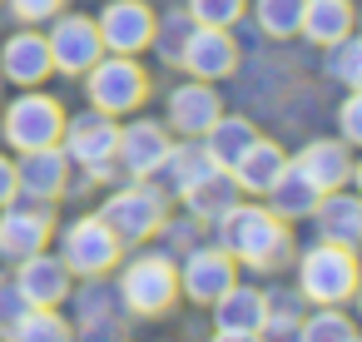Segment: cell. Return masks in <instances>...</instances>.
Masks as SVG:
<instances>
[{"label": "cell", "instance_id": "cell-11", "mask_svg": "<svg viewBox=\"0 0 362 342\" xmlns=\"http://www.w3.org/2000/svg\"><path fill=\"white\" fill-rule=\"evenodd\" d=\"M95 25H100V40L110 55H139V50H149V40L159 30V20L144 0H115V6H105V16Z\"/></svg>", "mask_w": 362, "mask_h": 342}, {"label": "cell", "instance_id": "cell-13", "mask_svg": "<svg viewBox=\"0 0 362 342\" xmlns=\"http://www.w3.org/2000/svg\"><path fill=\"white\" fill-rule=\"evenodd\" d=\"M55 233V213L50 204H30V208H0V258H30L45 248V238Z\"/></svg>", "mask_w": 362, "mask_h": 342}, {"label": "cell", "instance_id": "cell-16", "mask_svg": "<svg viewBox=\"0 0 362 342\" xmlns=\"http://www.w3.org/2000/svg\"><path fill=\"white\" fill-rule=\"evenodd\" d=\"M0 75L16 80L21 90L45 85V75H55L45 35H40V30H21V35H11L6 45H0Z\"/></svg>", "mask_w": 362, "mask_h": 342}, {"label": "cell", "instance_id": "cell-3", "mask_svg": "<svg viewBox=\"0 0 362 342\" xmlns=\"http://www.w3.org/2000/svg\"><path fill=\"white\" fill-rule=\"evenodd\" d=\"M85 75H90L85 80L90 105L100 114H110V119H119V114H129V110H139L149 100V75L134 65V55H110V60L100 55Z\"/></svg>", "mask_w": 362, "mask_h": 342}, {"label": "cell", "instance_id": "cell-20", "mask_svg": "<svg viewBox=\"0 0 362 342\" xmlns=\"http://www.w3.org/2000/svg\"><path fill=\"white\" fill-rule=\"evenodd\" d=\"M313 218H317V228H322L327 243L357 248V238H362V204H357L347 189H327V194L317 199Z\"/></svg>", "mask_w": 362, "mask_h": 342}, {"label": "cell", "instance_id": "cell-4", "mask_svg": "<svg viewBox=\"0 0 362 342\" xmlns=\"http://www.w3.org/2000/svg\"><path fill=\"white\" fill-rule=\"evenodd\" d=\"M174 297H179V268H174L169 253H139L119 278V302L129 312H139V317L169 312Z\"/></svg>", "mask_w": 362, "mask_h": 342}, {"label": "cell", "instance_id": "cell-24", "mask_svg": "<svg viewBox=\"0 0 362 342\" xmlns=\"http://www.w3.org/2000/svg\"><path fill=\"white\" fill-rule=\"evenodd\" d=\"M268 199H273V213L288 223V218H313V208H317L322 189H317V184H313L298 164H283V174L273 179Z\"/></svg>", "mask_w": 362, "mask_h": 342}, {"label": "cell", "instance_id": "cell-31", "mask_svg": "<svg viewBox=\"0 0 362 342\" xmlns=\"http://www.w3.org/2000/svg\"><path fill=\"white\" fill-rule=\"evenodd\" d=\"M298 337H342V342H352V337H357V322L342 317L337 307H322V312H313L308 322H298Z\"/></svg>", "mask_w": 362, "mask_h": 342}, {"label": "cell", "instance_id": "cell-28", "mask_svg": "<svg viewBox=\"0 0 362 342\" xmlns=\"http://www.w3.org/2000/svg\"><path fill=\"white\" fill-rule=\"evenodd\" d=\"M253 16H258V30H263L268 40H288V35H298L303 0H258Z\"/></svg>", "mask_w": 362, "mask_h": 342}, {"label": "cell", "instance_id": "cell-10", "mask_svg": "<svg viewBox=\"0 0 362 342\" xmlns=\"http://www.w3.org/2000/svg\"><path fill=\"white\" fill-rule=\"evenodd\" d=\"M179 65L194 80H223L238 70V40L228 35V25H194L179 50Z\"/></svg>", "mask_w": 362, "mask_h": 342}, {"label": "cell", "instance_id": "cell-2", "mask_svg": "<svg viewBox=\"0 0 362 342\" xmlns=\"http://www.w3.org/2000/svg\"><path fill=\"white\" fill-rule=\"evenodd\" d=\"M298 288H303V297L317 302V307L347 302V297L357 293V258H352V248L327 243V238L313 243V248L298 258Z\"/></svg>", "mask_w": 362, "mask_h": 342}, {"label": "cell", "instance_id": "cell-21", "mask_svg": "<svg viewBox=\"0 0 362 342\" xmlns=\"http://www.w3.org/2000/svg\"><path fill=\"white\" fill-rule=\"evenodd\" d=\"M283 164H288V154H283L273 139H253V144L238 154V164H233L228 174H233V184H238L243 194H268L273 179L283 174Z\"/></svg>", "mask_w": 362, "mask_h": 342}, {"label": "cell", "instance_id": "cell-22", "mask_svg": "<svg viewBox=\"0 0 362 342\" xmlns=\"http://www.w3.org/2000/svg\"><path fill=\"white\" fill-rule=\"evenodd\" d=\"M298 169L327 194V189H342V184L352 179V154H347L342 139H313V144L298 154Z\"/></svg>", "mask_w": 362, "mask_h": 342}, {"label": "cell", "instance_id": "cell-34", "mask_svg": "<svg viewBox=\"0 0 362 342\" xmlns=\"http://www.w3.org/2000/svg\"><path fill=\"white\" fill-rule=\"evenodd\" d=\"M11 11L25 20V25H40V20H55L65 11V0H11Z\"/></svg>", "mask_w": 362, "mask_h": 342}, {"label": "cell", "instance_id": "cell-32", "mask_svg": "<svg viewBox=\"0 0 362 342\" xmlns=\"http://www.w3.org/2000/svg\"><path fill=\"white\" fill-rule=\"evenodd\" d=\"M189 20L194 25H233V20H243V0H189Z\"/></svg>", "mask_w": 362, "mask_h": 342}, {"label": "cell", "instance_id": "cell-36", "mask_svg": "<svg viewBox=\"0 0 362 342\" xmlns=\"http://www.w3.org/2000/svg\"><path fill=\"white\" fill-rule=\"evenodd\" d=\"M25 307H30V302H25V293H21L16 283H11V288H0V332H11V322H16Z\"/></svg>", "mask_w": 362, "mask_h": 342}, {"label": "cell", "instance_id": "cell-6", "mask_svg": "<svg viewBox=\"0 0 362 342\" xmlns=\"http://www.w3.org/2000/svg\"><path fill=\"white\" fill-rule=\"evenodd\" d=\"M60 263L80 278H100L119 263V238L110 233L105 218H75L65 228V243H60Z\"/></svg>", "mask_w": 362, "mask_h": 342}, {"label": "cell", "instance_id": "cell-25", "mask_svg": "<svg viewBox=\"0 0 362 342\" xmlns=\"http://www.w3.org/2000/svg\"><path fill=\"white\" fill-rule=\"evenodd\" d=\"M214 169H218V164L209 159L204 144H169V154H164V164H159L154 174H164L169 194H184V189H194L199 179H209Z\"/></svg>", "mask_w": 362, "mask_h": 342}, {"label": "cell", "instance_id": "cell-37", "mask_svg": "<svg viewBox=\"0 0 362 342\" xmlns=\"http://www.w3.org/2000/svg\"><path fill=\"white\" fill-rule=\"evenodd\" d=\"M16 164L6 159V154H0V208H6V204H16Z\"/></svg>", "mask_w": 362, "mask_h": 342}, {"label": "cell", "instance_id": "cell-35", "mask_svg": "<svg viewBox=\"0 0 362 342\" xmlns=\"http://www.w3.org/2000/svg\"><path fill=\"white\" fill-rule=\"evenodd\" d=\"M337 119H342V144H357V139H362V95H357V90L342 100Z\"/></svg>", "mask_w": 362, "mask_h": 342}, {"label": "cell", "instance_id": "cell-30", "mask_svg": "<svg viewBox=\"0 0 362 342\" xmlns=\"http://www.w3.org/2000/svg\"><path fill=\"white\" fill-rule=\"evenodd\" d=\"M327 50H332V80L347 85V90H357V85H362V45H357V35L332 40Z\"/></svg>", "mask_w": 362, "mask_h": 342}, {"label": "cell", "instance_id": "cell-19", "mask_svg": "<svg viewBox=\"0 0 362 342\" xmlns=\"http://www.w3.org/2000/svg\"><path fill=\"white\" fill-rule=\"evenodd\" d=\"M218 114H223V100L209 90V80H194V85H184V90L169 95V124L179 134H189V139H204Z\"/></svg>", "mask_w": 362, "mask_h": 342}, {"label": "cell", "instance_id": "cell-29", "mask_svg": "<svg viewBox=\"0 0 362 342\" xmlns=\"http://www.w3.org/2000/svg\"><path fill=\"white\" fill-rule=\"evenodd\" d=\"M75 327L65 322V317H55V307H25L16 322H11V332L6 337H70Z\"/></svg>", "mask_w": 362, "mask_h": 342}, {"label": "cell", "instance_id": "cell-23", "mask_svg": "<svg viewBox=\"0 0 362 342\" xmlns=\"http://www.w3.org/2000/svg\"><path fill=\"white\" fill-rule=\"evenodd\" d=\"M298 35H308L313 45H332L342 35H352V0H303V20Z\"/></svg>", "mask_w": 362, "mask_h": 342}, {"label": "cell", "instance_id": "cell-17", "mask_svg": "<svg viewBox=\"0 0 362 342\" xmlns=\"http://www.w3.org/2000/svg\"><path fill=\"white\" fill-rule=\"evenodd\" d=\"M164 154H169V134H164V124H154V119H134V124L119 129L115 159L124 164V174L149 179V174L164 164Z\"/></svg>", "mask_w": 362, "mask_h": 342}, {"label": "cell", "instance_id": "cell-14", "mask_svg": "<svg viewBox=\"0 0 362 342\" xmlns=\"http://www.w3.org/2000/svg\"><path fill=\"white\" fill-rule=\"evenodd\" d=\"M214 307V332L228 337V342H243V337H263V317H268V297L258 288H228L223 297L209 302Z\"/></svg>", "mask_w": 362, "mask_h": 342}, {"label": "cell", "instance_id": "cell-5", "mask_svg": "<svg viewBox=\"0 0 362 342\" xmlns=\"http://www.w3.org/2000/svg\"><path fill=\"white\" fill-rule=\"evenodd\" d=\"M60 129H65V110L60 100L50 95H35L25 90L16 105H6V124H0V134H6L11 149H45V144H60Z\"/></svg>", "mask_w": 362, "mask_h": 342}, {"label": "cell", "instance_id": "cell-18", "mask_svg": "<svg viewBox=\"0 0 362 342\" xmlns=\"http://www.w3.org/2000/svg\"><path fill=\"white\" fill-rule=\"evenodd\" d=\"M16 288L25 293L30 307H60L65 293H70V268L60 258H50V253H30V258H21Z\"/></svg>", "mask_w": 362, "mask_h": 342}, {"label": "cell", "instance_id": "cell-8", "mask_svg": "<svg viewBox=\"0 0 362 342\" xmlns=\"http://www.w3.org/2000/svg\"><path fill=\"white\" fill-rule=\"evenodd\" d=\"M100 218L110 223V233H115L119 243H144V238L159 233V223H164V199H159V189L129 184V189H119V194L105 204Z\"/></svg>", "mask_w": 362, "mask_h": 342}, {"label": "cell", "instance_id": "cell-15", "mask_svg": "<svg viewBox=\"0 0 362 342\" xmlns=\"http://www.w3.org/2000/svg\"><path fill=\"white\" fill-rule=\"evenodd\" d=\"M238 278H233V258L223 253V248H194L189 258H184V268H179V288L194 297V302H214V297H223L228 288H233Z\"/></svg>", "mask_w": 362, "mask_h": 342}, {"label": "cell", "instance_id": "cell-12", "mask_svg": "<svg viewBox=\"0 0 362 342\" xmlns=\"http://www.w3.org/2000/svg\"><path fill=\"white\" fill-rule=\"evenodd\" d=\"M70 184V154L60 144H45V149H25L21 164H16V189L35 204H55Z\"/></svg>", "mask_w": 362, "mask_h": 342}, {"label": "cell", "instance_id": "cell-1", "mask_svg": "<svg viewBox=\"0 0 362 342\" xmlns=\"http://www.w3.org/2000/svg\"><path fill=\"white\" fill-rule=\"evenodd\" d=\"M218 233H223V253L233 263H248V268H283L293 258V238L283 228V218L273 208H258V204H233L223 218H218Z\"/></svg>", "mask_w": 362, "mask_h": 342}, {"label": "cell", "instance_id": "cell-27", "mask_svg": "<svg viewBox=\"0 0 362 342\" xmlns=\"http://www.w3.org/2000/svg\"><path fill=\"white\" fill-rule=\"evenodd\" d=\"M184 199H189V213H194V218L218 223V218L238 204V184H233V179H223V169H214L209 179H199L194 189H184Z\"/></svg>", "mask_w": 362, "mask_h": 342}, {"label": "cell", "instance_id": "cell-7", "mask_svg": "<svg viewBox=\"0 0 362 342\" xmlns=\"http://www.w3.org/2000/svg\"><path fill=\"white\" fill-rule=\"evenodd\" d=\"M60 139H65V149H70V159L90 169V179H105V174H110V164H115V144H119V124H115L110 114H100V110H90V114H80V119H65V129H60Z\"/></svg>", "mask_w": 362, "mask_h": 342}, {"label": "cell", "instance_id": "cell-9", "mask_svg": "<svg viewBox=\"0 0 362 342\" xmlns=\"http://www.w3.org/2000/svg\"><path fill=\"white\" fill-rule=\"evenodd\" d=\"M45 45H50L55 75H85V70L105 55L100 25H95L90 16H55V30L45 35Z\"/></svg>", "mask_w": 362, "mask_h": 342}, {"label": "cell", "instance_id": "cell-26", "mask_svg": "<svg viewBox=\"0 0 362 342\" xmlns=\"http://www.w3.org/2000/svg\"><path fill=\"white\" fill-rule=\"evenodd\" d=\"M258 134H253V124L248 119H233V114H218L214 124H209V134H204V149H209V159L228 174L233 164H238V154L253 144Z\"/></svg>", "mask_w": 362, "mask_h": 342}, {"label": "cell", "instance_id": "cell-33", "mask_svg": "<svg viewBox=\"0 0 362 342\" xmlns=\"http://www.w3.org/2000/svg\"><path fill=\"white\" fill-rule=\"evenodd\" d=\"M189 25H194V20H189V11H174V16L164 20V35H159V40H149V45H159V55L179 65V50H184V40H189Z\"/></svg>", "mask_w": 362, "mask_h": 342}]
</instances>
